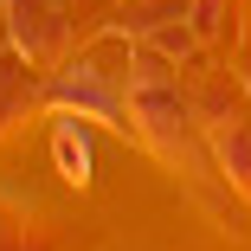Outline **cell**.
Masks as SVG:
<instances>
[{"mask_svg": "<svg viewBox=\"0 0 251 251\" xmlns=\"http://www.w3.org/2000/svg\"><path fill=\"white\" fill-rule=\"evenodd\" d=\"M45 110L52 116H84V123H103L129 135V65L110 71L103 52H84L71 65H58L45 77Z\"/></svg>", "mask_w": 251, "mask_h": 251, "instance_id": "obj_1", "label": "cell"}, {"mask_svg": "<svg viewBox=\"0 0 251 251\" xmlns=\"http://www.w3.org/2000/svg\"><path fill=\"white\" fill-rule=\"evenodd\" d=\"M7 26H13L20 58H32V65H52L65 52V39H71L65 0H7Z\"/></svg>", "mask_w": 251, "mask_h": 251, "instance_id": "obj_2", "label": "cell"}, {"mask_svg": "<svg viewBox=\"0 0 251 251\" xmlns=\"http://www.w3.org/2000/svg\"><path fill=\"white\" fill-rule=\"evenodd\" d=\"M206 148H213L219 174L238 180V187L251 193V123H245V116H219V123H206Z\"/></svg>", "mask_w": 251, "mask_h": 251, "instance_id": "obj_3", "label": "cell"}, {"mask_svg": "<svg viewBox=\"0 0 251 251\" xmlns=\"http://www.w3.org/2000/svg\"><path fill=\"white\" fill-rule=\"evenodd\" d=\"M52 161H58V174H65L71 187L90 180V135H84V116H58V129H52Z\"/></svg>", "mask_w": 251, "mask_h": 251, "instance_id": "obj_4", "label": "cell"}, {"mask_svg": "<svg viewBox=\"0 0 251 251\" xmlns=\"http://www.w3.org/2000/svg\"><path fill=\"white\" fill-rule=\"evenodd\" d=\"M187 26L200 32V45H219L232 32V0H193V7H187Z\"/></svg>", "mask_w": 251, "mask_h": 251, "instance_id": "obj_5", "label": "cell"}, {"mask_svg": "<svg viewBox=\"0 0 251 251\" xmlns=\"http://www.w3.org/2000/svg\"><path fill=\"white\" fill-rule=\"evenodd\" d=\"M0 251H45L32 232H20V226H7V232H0Z\"/></svg>", "mask_w": 251, "mask_h": 251, "instance_id": "obj_6", "label": "cell"}]
</instances>
